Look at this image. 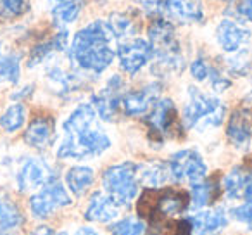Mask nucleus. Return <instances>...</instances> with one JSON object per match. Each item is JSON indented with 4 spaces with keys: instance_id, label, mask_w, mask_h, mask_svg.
Masks as SVG:
<instances>
[{
    "instance_id": "obj_6",
    "label": "nucleus",
    "mask_w": 252,
    "mask_h": 235,
    "mask_svg": "<svg viewBox=\"0 0 252 235\" xmlns=\"http://www.w3.org/2000/svg\"><path fill=\"white\" fill-rule=\"evenodd\" d=\"M71 202H73L71 194L67 192L66 187L59 180L54 178L52 182H49L45 187H42L38 192L30 197L28 207L36 220H47L57 209L71 206Z\"/></svg>"
},
{
    "instance_id": "obj_40",
    "label": "nucleus",
    "mask_w": 252,
    "mask_h": 235,
    "mask_svg": "<svg viewBox=\"0 0 252 235\" xmlns=\"http://www.w3.org/2000/svg\"><path fill=\"white\" fill-rule=\"evenodd\" d=\"M4 56H5V54L2 52V43H0V64H2V59H4Z\"/></svg>"
},
{
    "instance_id": "obj_5",
    "label": "nucleus",
    "mask_w": 252,
    "mask_h": 235,
    "mask_svg": "<svg viewBox=\"0 0 252 235\" xmlns=\"http://www.w3.org/2000/svg\"><path fill=\"white\" fill-rule=\"evenodd\" d=\"M102 185L107 196H111L121 207H128L135 201L140 190L138 182V165L135 163H119L109 166L102 175Z\"/></svg>"
},
{
    "instance_id": "obj_4",
    "label": "nucleus",
    "mask_w": 252,
    "mask_h": 235,
    "mask_svg": "<svg viewBox=\"0 0 252 235\" xmlns=\"http://www.w3.org/2000/svg\"><path fill=\"white\" fill-rule=\"evenodd\" d=\"M226 105L214 95L189 87V101L183 107V125L195 130H209L218 128L224 120Z\"/></svg>"
},
{
    "instance_id": "obj_28",
    "label": "nucleus",
    "mask_w": 252,
    "mask_h": 235,
    "mask_svg": "<svg viewBox=\"0 0 252 235\" xmlns=\"http://www.w3.org/2000/svg\"><path fill=\"white\" fill-rule=\"evenodd\" d=\"M242 204L235 206L231 209V216L238 221V223H244L252 227V171L249 175L247 185L244 189V194H242Z\"/></svg>"
},
{
    "instance_id": "obj_24",
    "label": "nucleus",
    "mask_w": 252,
    "mask_h": 235,
    "mask_svg": "<svg viewBox=\"0 0 252 235\" xmlns=\"http://www.w3.org/2000/svg\"><path fill=\"white\" fill-rule=\"evenodd\" d=\"M251 171H245L244 168H233L223 180V190L224 196L228 199H240L242 194H244V189L247 185V180Z\"/></svg>"
},
{
    "instance_id": "obj_13",
    "label": "nucleus",
    "mask_w": 252,
    "mask_h": 235,
    "mask_svg": "<svg viewBox=\"0 0 252 235\" xmlns=\"http://www.w3.org/2000/svg\"><path fill=\"white\" fill-rule=\"evenodd\" d=\"M121 97H123V80L116 74L107 81L104 88L98 94L92 97V105L97 111L98 118L104 121H112L121 107Z\"/></svg>"
},
{
    "instance_id": "obj_12",
    "label": "nucleus",
    "mask_w": 252,
    "mask_h": 235,
    "mask_svg": "<svg viewBox=\"0 0 252 235\" xmlns=\"http://www.w3.org/2000/svg\"><path fill=\"white\" fill-rule=\"evenodd\" d=\"M159 16L169 23H200L204 9L200 0H159Z\"/></svg>"
},
{
    "instance_id": "obj_38",
    "label": "nucleus",
    "mask_w": 252,
    "mask_h": 235,
    "mask_svg": "<svg viewBox=\"0 0 252 235\" xmlns=\"http://www.w3.org/2000/svg\"><path fill=\"white\" fill-rule=\"evenodd\" d=\"M74 235H102V234L92 227H81V228H78Z\"/></svg>"
},
{
    "instance_id": "obj_35",
    "label": "nucleus",
    "mask_w": 252,
    "mask_h": 235,
    "mask_svg": "<svg viewBox=\"0 0 252 235\" xmlns=\"http://www.w3.org/2000/svg\"><path fill=\"white\" fill-rule=\"evenodd\" d=\"M235 14L242 19L252 23V0H237L235 2Z\"/></svg>"
},
{
    "instance_id": "obj_36",
    "label": "nucleus",
    "mask_w": 252,
    "mask_h": 235,
    "mask_svg": "<svg viewBox=\"0 0 252 235\" xmlns=\"http://www.w3.org/2000/svg\"><path fill=\"white\" fill-rule=\"evenodd\" d=\"M33 235H69V234H66V232H56L49 227H40L33 232Z\"/></svg>"
},
{
    "instance_id": "obj_9",
    "label": "nucleus",
    "mask_w": 252,
    "mask_h": 235,
    "mask_svg": "<svg viewBox=\"0 0 252 235\" xmlns=\"http://www.w3.org/2000/svg\"><path fill=\"white\" fill-rule=\"evenodd\" d=\"M169 175L175 182L197 183L202 182L207 175V165L199 151L195 149H183L169 158L168 161Z\"/></svg>"
},
{
    "instance_id": "obj_14",
    "label": "nucleus",
    "mask_w": 252,
    "mask_h": 235,
    "mask_svg": "<svg viewBox=\"0 0 252 235\" xmlns=\"http://www.w3.org/2000/svg\"><path fill=\"white\" fill-rule=\"evenodd\" d=\"M159 95H161V85H145L138 90L125 92L121 97V107L126 116H142L154 107V104L159 101Z\"/></svg>"
},
{
    "instance_id": "obj_1",
    "label": "nucleus",
    "mask_w": 252,
    "mask_h": 235,
    "mask_svg": "<svg viewBox=\"0 0 252 235\" xmlns=\"http://www.w3.org/2000/svg\"><path fill=\"white\" fill-rule=\"evenodd\" d=\"M64 138L57 147L61 159H85L104 154L112 145L109 135L98 125V114L92 104H81L63 125Z\"/></svg>"
},
{
    "instance_id": "obj_20",
    "label": "nucleus",
    "mask_w": 252,
    "mask_h": 235,
    "mask_svg": "<svg viewBox=\"0 0 252 235\" xmlns=\"http://www.w3.org/2000/svg\"><path fill=\"white\" fill-rule=\"evenodd\" d=\"M171 178L169 175L168 163L162 161H149L144 165H138V182L151 189H159L166 185L168 180Z\"/></svg>"
},
{
    "instance_id": "obj_33",
    "label": "nucleus",
    "mask_w": 252,
    "mask_h": 235,
    "mask_svg": "<svg viewBox=\"0 0 252 235\" xmlns=\"http://www.w3.org/2000/svg\"><path fill=\"white\" fill-rule=\"evenodd\" d=\"M211 63H207L204 57H197L192 64H190V74L195 78L197 81H206L211 73Z\"/></svg>"
},
{
    "instance_id": "obj_2",
    "label": "nucleus",
    "mask_w": 252,
    "mask_h": 235,
    "mask_svg": "<svg viewBox=\"0 0 252 235\" xmlns=\"http://www.w3.org/2000/svg\"><path fill=\"white\" fill-rule=\"evenodd\" d=\"M114 40L107 21L90 23L74 35L71 42V59L87 73H104L114 61Z\"/></svg>"
},
{
    "instance_id": "obj_17",
    "label": "nucleus",
    "mask_w": 252,
    "mask_h": 235,
    "mask_svg": "<svg viewBox=\"0 0 252 235\" xmlns=\"http://www.w3.org/2000/svg\"><path fill=\"white\" fill-rule=\"evenodd\" d=\"M121 206L104 192H95L85 207V220L94 223H111L119 216Z\"/></svg>"
},
{
    "instance_id": "obj_22",
    "label": "nucleus",
    "mask_w": 252,
    "mask_h": 235,
    "mask_svg": "<svg viewBox=\"0 0 252 235\" xmlns=\"http://www.w3.org/2000/svg\"><path fill=\"white\" fill-rule=\"evenodd\" d=\"M95 180V173L90 166H73L66 173V183L71 194L76 197L85 196Z\"/></svg>"
},
{
    "instance_id": "obj_15",
    "label": "nucleus",
    "mask_w": 252,
    "mask_h": 235,
    "mask_svg": "<svg viewBox=\"0 0 252 235\" xmlns=\"http://www.w3.org/2000/svg\"><path fill=\"white\" fill-rule=\"evenodd\" d=\"M251 30L233 19H223L216 26V42L224 52L233 54L242 50L251 42Z\"/></svg>"
},
{
    "instance_id": "obj_27",
    "label": "nucleus",
    "mask_w": 252,
    "mask_h": 235,
    "mask_svg": "<svg viewBox=\"0 0 252 235\" xmlns=\"http://www.w3.org/2000/svg\"><path fill=\"white\" fill-rule=\"evenodd\" d=\"M25 123H26V109L19 102L9 105L4 114L0 116V127L4 128L5 132H9V134L18 132L19 128H23Z\"/></svg>"
},
{
    "instance_id": "obj_21",
    "label": "nucleus",
    "mask_w": 252,
    "mask_h": 235,
    "mask_svg": "<svg viewBox=\"0 0 252 235\" xmlns=\"http://www.w3.org/2000/svg\"><path fill=\"white\" fill-rule=\"evenodd\" d=\"M67 47V32L66 30H61L50 40L43 43H38L32 49L28 57V67H35L38 66L40 63L47 59L49 56H52L54 52H61Z\"/></svg>"
},
{
    "instance_id": "obj_16",
    "label": "nucleus",
    "mask_w": 252,
    "mask_h": 235,
    "mask_svg": "<svg viewBox=\"0 0 252 235\" xmlns=\"http://www.w3.org/2000/svg\"><path fill=\"white\" fill-rule=\"evenodd\" d=\"M192 227V235H216L228 225V214L223 207L199 211L193 216L187 218Z\"/></svg>"
},
{
    "instance_id": "obj_42",
    "label": "nucleus",
    "mask_w": 252,
    "mask_h": 235,
    "mask_svg": "<svg viewBox=\"0 0 252 235\" xmlns=\"http://www.w3.org/2000/svg\"><path fill=\"white\" fill-rule=\"evenodd\" d=\"M247 99H249V102H251V104H252V92H251V94L247 95Z\"/></svg>"
},
{
    "instance_id": "obj_23",
    "label": "nucleus",
    "mask_w": 252,
    "mask_h": 235,
    "mask_svg": "<svg viewBox=\"0 0 252 235\" xmlns=\"http://www.w3.org/2000/svg\"><path fill=\"white\" fill-rule=\"evenodd\" d=\"M25 223L23 213L9 197H0V234L16 232Z\"/></svg>"
},
{
    "instance_id": "obj_7",
    "label": "nucleus",
    "mask_w": 252,
    "mask_h": 235,
    "mask_svg": "<svg viewBox=\"0 0 252 235\" xmlns=\"http://www.w3.org/2000/svg\"><path fill=\"white\" fill-rule=\"evenodd\" d=\"M190 207V196L183 190H168L154 199L151 197V192H145L138 204V213L144 218L149 216L152 211V218H171L176 214H182L185 209Z\"/></svg>"
},
{
    "instance_id": "obj_8",
    "label": "nucleus",
    "mask_w": 252,
    "mask_h": 235,
    "mask_svg": "<svg viewBox=\"0 0 252 235\" xmlns=\"http://www.w3.org/2000/svg\"><path fill=\"white\" fill-rule=\"evenodd\" d=\"M145 123L149 127L151 137H154L159 142L178 137L180 128H182V125L178 123L176 107L171 99H159L154 104V107L149 111Z\"/></svg>"
},
{
    "instance_id": "obj_37",
    "label": "nucleus",
    "mask_w": 252,
    "mask_h": 235,
    "mask_svg": "<svg viewBox=\"0 0 252 235\" xmlns=\"http://www.w3.org/2000/svg\"><path fill=\"white\" fill-rule=\"evenodd\" d=\"M32 90H33V85H28V87H25L23 90L16 92V94L12 95V99L19 101V99H23V97H28V95H32Z\"/></svg>"
},
{
    "instance_id": "obj_29",
    "label": "nucleus",
    "mask_w": 252,
    "mask_h": 235,
    "mask_svg": "<svg viewBox=\"0 0 252 235\" xmlns=\"http://www.w3.org/2000/svg\"><path fill=\"white\" fill-rule=\"evenodd\" d=\"M81 5L83 0H71V2H64V4H57L52 9V18L56 25H69V23L76 21V18L81 12Z\"/></svg>"
},
{
    "instance_id": "obj_34",
    "label": "nucleus",
    "mask_w": 252,
    "mask_h": 235,
    "mask_svg": "<svg viewBox=\"0 0 252 235\" xmlns=\"http://www.w3.org/2000/svg\"><path fill=\"white\" fill-rule=\"evenodd\" d=\"M207 80H209L211 87H213L216 92L226 90V88H230V85H231V81L228 80L226 76H223L216 67H211V73H209V78H207Z\"/></svg>"
},
{
    "instance_id": "obj_19",
    "label": "nucleus",
    "mask_w": 252,
    "mask_h": 235,
    "mask_svg": "<svg viewBox=\"0 0 252 235\" xmlns=\"http://www.w3.org/2000/svg\"><path fill=\"white\" fill-rule=\"evenodd\" d=\"M226 135L235 147H244L252 137V112L247 109L235 111L228 121Z\"/></svg>"
},
{
    "instance_id": "obj_31",
    "label": "nucleus",
    "mask_w": 252,
    "mask_h": 235,
    "mask_svg": "<svg viewBox=\"0 0 252 235\" xmlns=\"http://www.w3.org/2000/svg\"><path fill=\"white\" fill-rule=\"evenodd\" d=\"M112 235H144L145 223L137 218H123L109 227Z\"/></svg>"
},
{
    "instance_id": "obj_3",
    "label": "nucleus",
    "mask_w": 252,
    "mask_h": 235,
    "mask_svg": "<svg viewBox=\"0 0 252 235\" xmlns=\"http://www.w3.org/2000/svg\"><path fill=\"white\" fill-rule=\"evenodd\" d=\"M149 40L152 57H156V66L152 71L159 74H171L183 69L182 45L176 38L175 28L169 21L158 18L149 26Z\"/></svg>"
},
{
    "instance_id": "obj_25",
    "label": "nucleus",
    "mask_w": 252,
    "mask_h": 235,
    "mask_svg": "<svg viewBox=\"0 0 252 235\" xmlns=\"http://www.w3.org/2000/svg\"><path fill=\"white\" fill-rule=\"evenodd\" d=\"M216 196V183L213 182H197L190 190V209H202L209 206Z\"/></svg>"
},
{
    "instance_id": "obj_32",
    "label": "nucleus",
    "mask_w": 252,
    "mask_h": 235,
    "mask_svg": "<svg viewBox=\"0 0 252 235\" xmlns=\"http://www.w3.org/2000/svg\"><path fill=\"white\" fill-rule=\"evenodd\" d=\"M28 11L26 0H0V18H19Z\"/></svg>"
},
{
    "instance_id": "obj_26",
    "label": "nucleus",
    "mask_w": 252,
    "mask_h": 235,
    "mask_svg": "<svg viewBox=\"0 0 252 235\" xmlns=\"http://www.w3.org/2000/svg\"><path fill=\"white\" fill-rule=\"evenodd\" d=\"M107 25H109V28H111L116 40H119V38L130 40V36H133L138 30L135 19L128 14H112L111 19L107 21Z\"/></svg>"
},
{
    "instance_id": "obj_39",
    "label": "nucleus",
    "mask_w": 252,
    "mask_h": 235,
    "mask_svg": "<svg viewBox=\"0 0 252 235\" xmlns=\"http://www.w3.org/2000/svg\"><path fill=\"white\" fill-rule=\"evenodd\" d=\"M54 5H57V4H64V2H71V0H50Z\"/></svg>"
},
{
    "instance_id": "obj_30",
    "label": "nucleus",
    "mask_w": 252,
    "mask_h": 235,
    "mask_svg": "<svg viewBox=\"0 0 252 235\" xmlns=\"http://www.w3.org/2000/svg\"><path fill=\"white\" fill-rule=\"evenodd\" d=\"M21 74V59L18 54H5L0 64V81L16 85Z\"/></svg>"
},
{
    "instance_id": "obj_10",
    "label": "nucleus",
    "mask_w": 252,
    "mask_h": 235,
    "mask_svg": "<svg viewBox=\"0 0 252 235\" xmlns=\"http://www.w3.org/2000/svg\"><path fill=\"white\" fill-rule=\"evenodd\" d=\"M57 178L49 165L40 158H25L16 171V185L21 192H33Z\"/></svg>"
},
{
    "instance_id": "obj_18",
    "label": "nucleus",
    "mask_w": 252,
    "mask_h": 235,
    "mask_svg": "<svg viewBox=\"0 0 252 235\" xmlns=\"http://www.w3.org/2000/svg\"><path fill=\"white\" fill-rule=\"evenodd\" d=\"M56 135V125L49 116H38L28 125L25 132V142L30 147L35 149H47L54 142Z\"/></svg>"
},
{
    "instance_id": "obj_41",
    "label": "nucleus",
    "mask_w": 252,
    "mask_h": 235,
    "mask_svg": "<svg viewBox=\"0 0 252 235\" xmlns=\"http://www.w3.org/2000/svg\"><path fill=\"white\" fill-rule=\"evenodd\" d=\"M0 235H18L16 232H7V234H0Z\"/></svg>"
},
{
    "instance_id": "obj_11",
    "label": "nucleus",
    "mask_w": 252,
    "mask_h": 235,
    "mask_svg": "<svg viewBox=\"0 0 252 235\" xmlns=\"http://www.w3.org/2000/svg\"><path fill=\"white\" fill-rule=\"evenodd\" d=\"M119 66L125 73L137 74L152 59L151 43L144 38H130L118 45Z\"/></svg>"
}]
</instances>
